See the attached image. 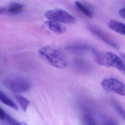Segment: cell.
Listing matches in <instances>:
<instances>
[{
  "mask_svg": "<svg viewBox=\"0 0 125 125\" xmlns=\"http://www.w3.org/2000/svg\"><path fill=\"white\" fill-rule=\"evenodd\" d=\"M119 14L121 17L125 19V8L120 9L119 11Z\"/></svg>",
  "mask_w": 125,
  "mask_h": 125,
  "instance_id": "18",
  "label": "cell"
},
{
  "mask_svg": "<svg viewBox=\"0 0 125 125\" xmlns=\"http://www.w3.org/2000/svg\"><path fill=\"white\" fill-rule=\"evenodd\" d=\"M66 49L69 52L74 53H79L87 49L88 47L82 44L71 43L68 44Z\"/></svg>",
  "mask_w": 125,
  "mask_h": 125,
  "instance_id": "11",
  "label": "cell"
},
{
  "mask_svg": "<svg viewBox=\"0 0 125 125\" xmlns=\"http://www.w3.org/2000/svg\"><path fill=\"white\" fill-rule=\"evenodd\" d=\"M39 53L52 66L60 69L67 65L66 57L62 50L55 45H47L41 48Z\"/></svg>",
  "mask_w": 125,
  "mask_h": 125,
  "instance_id": "1",
  "label": "cell"
},
{
  "mask_svg": "<svg viewBox=\"0 0 125 125\" xmlns=\"http://www.w3.org/2000/svg\"><path fill=\"white\" fill-rule=\"evenodd\" d=\"M91 125H96V123H95L93 124H91Z\"/></svg>",
  "mask_w": 125,
  "mask_h": 125,
  "instance_id": "19",
  "label": "cell"
},
{
  "mask_svg": "<svg viewBox=\"0 0 125 125\" xmlns=\"http://www.w3.org/2000/svg\"><path fill=\"white\" fill-rule=\"evenodd\" d=\"M44 15L50 20L65 24H73L76 21L75 17L62 9L49 10L46 11Z\"/></svg>",
  "mask_w": 125,
  "mask_h": 125,
  "instance_id": "4",
  "label": "cell"
},
{
  "mask_svg": "<svg viewBox=\"0 0 125 125\" xmlns=\"http://www.w3.org/2000/svg\"><path fill=\"white\" fill-rule=\"evenodd\" d=\"M109 28L121 35L125 36V24L115 20H110L108 22Z\"/></svg>",
  "mask_w": 125,
  "mask_h": 125,
  "instance_id": "9",
  "label": "cell"
},
{
  "mask_svg": "<svg viewBox=\"0 0 125 125\" xmlns=\"http://www.w3.org/2000/svg\"><path fill=\"white\" fill-rule=\"evenodd\" d=\"M89 30L92 32V33L107 44L110 45L115 49H119V47L117 44L115 43L109 36H107L106 33H104L99 28L94 26H90L89 27Z\"/></svg>",
  "mask_w": 125,
  "mask_h": 125,
  "instance_id": "7",
  "label": "cell"
},
{
  "mask_svg": "<svg viewBox=\"0 0 125 125\" xmlns=\"http://www.w3.org/2000/svg\"><path fill=\"white\" fill-rule=\"evenodd\" d=\"M116 108L117 111L125 120V110L123 108L119 105H117Z\"/></svg>",
  "mask_w": 125,
  "mask_h": 125,
  "instance_id": "15",
  "label": "cell"
},
{
  "mask_svg": "<svg viewBox=\"0 0 125 125\" xmlns=\"http://www.w3.org/2000/svg\"><path fill=\"white\" fill-rule=\"evenodd\" d=\"M94 59L98 64L109 67H113L121 71L124 64L120 57L114 52L94 50Z\"/></svg>",
  "mask_w": 125,
  "mask_h": 125,
  "instance_id": "2",
  "label": "cell"
},
{
  "mask_svg": "<svg viewBox=\"0 0 125 125\" xmlns=\"http://www.w3.org/2000/svg\"><path fill=\"white\" fill-rule=\"evenodd\" d=\"M105 125H119L118 123L113 119H110L106 123Z\"/></svg>",
  "mask_w": 125,
  "mask_h": 125,
  "instance_id": "16",
  "label": "cell"
},
{
  "mask_svg": "<svg viewBox=\"0 0 125 125\" xmlns=\"http://www.w3.org/2000/svg\"><path fill=\"white\" fill-rule=\"evenodd\" d=\"M4 85L9 90L16 93H24L30 90V81L26 77L19 75H13L6 77Z\"/></svg>",
  "mask_w": 125,
  "mask_h": 125,
  "instance_id": "3",
  "label": "cell"
},
{
  "mask_svg": "<svg viewBox=\"0 0 125 125\" xmlns=\"http://www.w3.org/2000/svg\"><path fill=\"white\" fill-rule=\"evenodd\" d=\"M44 25L53 32L58 35L63 34L67 31V28L64 25L55 21H46L44 22Z\"/></svg>",
  "mask_w": 125,
  "mask_h": 125,
  "instance_id": "8",
  "label": "cell"
},
{
  "mask_svg": "<svg viewBox=\"0 0 125 125\" xmlns=\"http://www.w3.org/2000/svg\"><path fill=\"white\" fill-rule=\"evenodd\" d=\"M102 88L107 92L125 95V84L115 78H106L101 83Z\"/></svg>",
  "mask_w": 125,
  "mask_h": 125,
  "instance_id": "5",
  "label": "cell"
},
{
  "mask_svg": "<svg viewBox=\"0 0 125 125\" xmlns=\"http://www.w3.org/2000/svg\"><path fill=\"white\" fill-rule=\"evenodd\" d=\"M75 5L76 8L85 16L89 18H92L93 14L90 9L87 6L79 1L75 2Z\"/></svg>",
  "mask_w": 125,
  "mask_h": 125,
  "instance_id": "10",
  "label": "cell"
},
{
  "mask_svg": "<svg viewBox=\"0 0 125 125\" xmlns=\"http://www.w3.org/2000/svg\"><path fill=\"white\" fill-rule=\"evenodd\" d=\"M120 57L122 59L123 62L124 64V67L121 72L125 74V54L121 53L120 54Z\"/></svg>",
  "mask_w": 125,
  "mask_h": 125,
  "instance_id": "17",
  "label": "cell"
},
{
  "mask_svg": "<svg viewBox=\"0 0 125 125\" xmlns=\"http://www.w3.org/2000/svg\"><path fill=\"white\" fill-rule=\"evenodd\" d=\"M2 120L6 122L8 125H27L26 124L23 123H20L16 120L14 118L9 115L6 113L4 117Z\"/></svg>",
  "mask_w": 125,
  "mask_h": 125,
  "instance_id": "14",
  "label": "cell"
},
{
  "mask_svg": "<svg viewBox=\"0 0 125 125\" xmlns=\"http://www.w3.org/2000/svg\"><path fill=\"white\" fill-rule=\"evenodd\" d=\"M24 6L20 3H11L6 7L3 6L0 8V14L8 13L11 15H17L21 13L24 10Z\"/></svg>",
  "mask_w": 125,
  "mask_h": 125,
  "instance_id": "6",
  "label": "cell"
},
{
  "mask_svg": "<svg viewBox=\"0 0 125 125\" xmlns=\"http://www.w3.org/2000/svg\"><path fill=\"white\" fill-rule=\"evenodd\" d=\"M14 97L19 104L22 110L26 112L30 104V101L24 96L18 94L15 95Z\"/></svg>",
  "mask_w": 125,
  "mask_h": 125,
  "instance_id": "13",
  "label": "cell"
},
{
  "mask_svg": "<svg viewBox=\"0 0 125 125\" xmlns=\"http://www.w3.org/2000/svg\"><path fill=\"white\" fill-rule=\"evenodd\" d=\"M0 101L4 104L15 110H19V107L17 104L7 95L2 91L0 92Z\"/></svg>",
  "mask_w": 125,
  "mask_h": 125,
  "instance_id": "12",
  "label": "cell"
}]
</instances>
